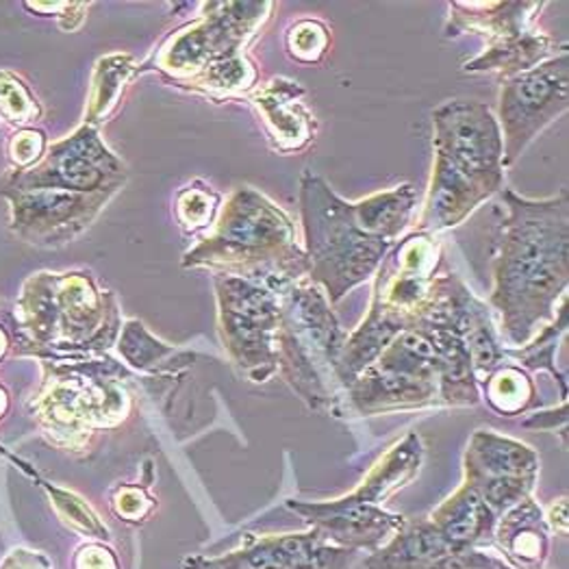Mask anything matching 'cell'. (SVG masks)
<instances>
[{
	"label": "cell",
	"mask_w": 569,
	"mask_h": 569,
	"mask_svg": "<svg viewBox=\"0 0 569 569\" xmlns=\"http://www.w3.org/2000/svg\"><path fill=\"white\" fill-rule=\"evenodd\" d=\"M509 218L500 227L489 302L509 346H526L555 320L569 277L568 190L530 200L505 190Z\"/></svg>",
	"instance_id": "cell-1"
},
{
	"label": "cell",
	"mask_w": 569,
	"mask_h": 569,
	"mask_svg": "<svg viewBox=\"0 0 569 569\" xmlns=\"http://www.w3.org/2000/svg\"><path fill=\"white\" fill-rule=\"evenodd\" d=\"M435 166L420 218L422 233L461 224L502 190V136L491 109L478 100H448L432 111Z\"/></svg>",
	"instance_id": "cell-2"
},
{
	"label": "cell",
	"mask_w": 569,
	"mask_h": 569,
	"mask_svg": "<svg viewBox=\"0 0 569 569\" xmlns=\"http://www.w3.org/2000/svg\"><path fill=\"white\" fill-rule=\"evenodd\" d=\"M186 266L220 268L229 277L266 284L277 293L309 277V261L296 243L293 222L252 188L231 196L213 236L188 252Z\"/></svg>",
	"instance_id": "cell-3"
},
{
	"label": "cell",
	"mask_w": 569,
	"mask_h": 569,
	"mask_svg": "<svg viewBox=\"0 0 569 569\" xmlns=\"http://www.w3.org/2000/svg\"><path fill=\"white\" fill-rule=\"evenodd\" d=\"M300 216L309 281L337 305L379 270L391 243L366 233L355 218L352 202L341 200L322 177L309 170L300 181Z\"/></svg>",
	"instance_id": "cell-4"
},
{
	"label": "cell",
	"mask_w": 569,
	"mask_h": 569,
	"mask_svg": "<svg viewBox=\"0 0 569 569\" xmlns=\"http://www.w3.org/2000/svg\"><path fill=\"white\" fill-rule=\"evenodd\" d=\"M346 341L325 291L307 279L281 291L277 332V366L291 389L311 407L325 409L335 400L337 361Z\"/></svg>",
	"instance_id": "cell-5"
},
{
	"label": "cell",
	"mask_w": 569,
	"mask_h": 569,
	"mask_svg": "<svg viewBox=\"0 0 569 569\" xmlns=\"http://www.w3.org/2000/svg\"><path fill=\"white\" fill-rule=\"evenodd\" d=\"M541 2H452L446 36L476 31L489 47L466 72H498L505 79L526 72L550 59L557 42L532 27Z\"/></svg>",
	"instance_id": "cell-6"
},
{
	"label": "cell",
	"mask_w": 569,
	"mask_h": 569,
	"mask_svg": "<svg viewBox=\"0 0 569 569\" xmlns=\"http://www.w3.org/2000/svg\"><path fill=\"white\" fill-rule=\"evenodd\" d=\"M346 391L363 416L437 405L441 402L437 352L425 332H400Z\"/></svg>",
	"instance_id": "cell-7"
},
{
	"label": "cell",
	"mask_w": 569,
	"mask_h": 569,
	"mask_svg": "<svg viewBox=\"0 0 569 569\" xmlns=\"http://www.w3.org/2000/svg\"><path fill=\"white\" fill-rule=\"evenodd\" d=\"M220 335L243 377L266 382L277 366L281 293L241 277H216Z\"/></svg>",
	"instance_id": "cell-8"
},
{
	"label": "cell",
	"mask_w": 569,
	"mask_h": 569,
	"mask_svg": "<svg viewBox=\"0 0 569 569\" xmlns=\"http://www.w3.org/2000/svg\"><path fill=\"white\" fill-rule=\"evenodd\" d=\"M569 54L548 61L505 79L500 90V136L502 166L511 168L532 140L568 111Z\"/></svg>",
	"instance_id": "cell-9"
},
{
	"label": "cell",
	"mask_w": 569,
	"mask_h": 569,
	"mask_svg": "<svg viewBox=\"0 0 569 569\" xmlns=\"http://www.w3.org/2000/svg\"><path fill=\"white\" fill-rule=\"evenodd\" d=\"M463 485L472 487L500 518L532 496L539 455L522 441L496 430H476L463 457Z\"/></svg>",
	"instance_id": "cell-10"
},
{
	"label": "cell",
	"mask_w": 569,
	"mask_h": 569,
	"mask_svg": "<svg viewBox=\"0 0 569 569\" xmlns=\"http://www.w3.org/2000/svg\"><path fill=\"white\" fill-rule=\"evenodd\" d=\"M359 552L329 543L316 528L281 535H246L233 552L204 559L190 557L200 569H352Z\"/></svg>",
	"instance_id": "cell-11"
},
{
	"label": "cell",
	"mask_w": 569,
	"mask_h": 569,
	"mask_svg": "<svg viewBox=\"0 0 569 569\" xmlns=\"http://www.w3.org/2000/svg\"><path fill=\"white\" fill-rule=\"evenodd\" d=\"M287 509L300 516L309 528H316L329 543L375 555L387 546L407 523L405 516L380 507L350 502L346 496L329 502L287 500Z\"/></svg>",
	"instance_id": "cell-12"
},
{
	"label": "cell",
	"mask_w": 569,
	"mask_h": 569,
	"mask_svg": "<svg viewBox=\"0 0 569 569\" xmlns=\"http://www.w3.org/2000/svg\"><path fill=\"white\" fill-rule=\"evenodd\" d=\"M122 177V163L100 142L94 129L86 127L50 150L47 163L36 172V186L44 190L100 193L116 190Z\"/></svg>",
	"instance_id": "cell-13"
},
{
	"label": "cell",
	"mask_w": 569,
	"mask_h": 569,
	"mask_svg": "<svg viewBox=\"0 0 569 569\" xmlns=\"http://www.w3.org/2000/svg\"><path fill=\"white\" fill-rule=\"evenodd\" d=\"M550 537L543 509L532 498L502 513L493 532L500 559L513 569H543L550 557Z\"/></svg>",
	"instance_id": "cell-14"
},
{
	"label": "cell",
	"mask_w": 569,
	"mask_h": 569,
	"mask_svg": "<svg viewBox=\"0 0 569 569\" xmlns=\"http://www.w3.org/2000/svg\"><path fill=\"white\" fill-rule=\"evenodd\" d=\"M302 96L305 90L287 79H274L254 96L272 140L283 152L300 150L316 133V118L305 107Z\"/></svg>",
	"instance_id": "cell-15"
},
{
	"label": "cell",
	"mask_w": 569,
	"mask_h": 569,
	"mask_svg": "<svg viewBox=\"0 0 569 569\" xmlns=\"http://www.w3.org/2000/svg\"><path fill=\"white\" fill-rule=\"evenodd\" d=\"M428 522L455 548H485L493 541L498 516L472 487L461 485L428 516Z\"/></svg>",
	"instance_id": "cell-16"
},
{
	"label": "cell",
	"mask_w": 569,
	"mask_h": 569,
	"mask_svg": "<svg viewBox=\"0 0 569 569\" xmlns=\"http://www.w3.org/2000/svg\"><path fill=\"white\" fill-rule=\"evenodd\" d=\"M463 548L450 546L435 526L425 520L405 523V528L366 561V569H425L437 559Z\"/></svg>",
	"instance_id": "cell-17"
},
{
	"label": "cell",
	"mask_w": 569,
	"mask_h": 569,
	"mask_svg": "<svg viewBox=\"0 0 569 569\" xmlns=\"http://www.w3.org/2000/svg\"><path fill=\"white\" fill-rule=\"evenodd\" d=\"M418 204V191L413 186H398L393 190L380 191L366 200L352 202L357 222L372 238L391 243L411 222Z\"/></svg>",
	"instance_id": "cell-18"
},
{
	"label": "cell",
	"mask_w": 569,
	"mask_h": 569,
	"mask_svg": "<svg viewBox=\"0 0 569 569\" xmlns=\"http://www.w3.org/2000/svg\"><path fill=\"white\" fill-rule=\"evenodd\" d=\"M482 385V396L500 416H520L535 407L537 387L518 366H498Z\"/></svg>",
	"instance_id": "cell-19"
},
{
	"label": "cell",
	"mask_w": 569,
	"mask_h": 569,
	"mask_svg": "<svg viewBox=\"0 0 569 569\" xmlns=\"http://www.w3.org/2000/svg\"><path fill=\"white\" fill-rule=\"evenodd\" d=\"M568 329V296L561 300L559 313H555V320L550 327H543L537 332L522 350H509L505 355H511L513 359H518L523 368L530 370H548L552 377H557L561 382V400L568 398V382L566 377L559 375L557 366H555V352H557V343L559 337Z\"/></svg>",
	"instance_id": "cell-20"
},
{
	"label": "cell",
	"mask_w": 569,
	"mask_h": 569,
	"mask_svg": "<svg viewBox=\"0 0 569 569\" xmlns=\"http://www.w3.org/2000/svg\"><path fill=\"white\" fill-rule=\"evenodd\" d=\"M331 44L329 29L320 20H300L287 31V50L305 63L320 61Z\"/></svg>",
	"instance_id": "cell-21"
},
{
	"label": "cell",
	"mask_w": 569,
	"mask_h": 569,
	"mask_svg": "<svg viewBox=\"0 0 569 569\" xmlns=\"http://www.w3.org/2000/svg\"><path fill=\"white\" fill-rule=\"evenodd\" d=\"M120 352L136 368H146L159 361L163 355H168L170 348L166 343H159L154 337H150L140 322H129L120 339Z\"/></svg>",
	"instance_id": "cell-22"
},
{
	"label": "cell",
	"mask_w": 569,
	"mask_h": 569,
	"mask_svg": "<svg viewBox=\"0 0 569 569\" xmlns=\"http://www.w3.org/2000/svg\"><path fill=\"white\" fill-rule=\"evenodd\" d=\"M131 59L129 57H109V59H102L98 63V81L100 86H96V98L94 104H92V111L96 116H102L109 104H113L116 96H118V86L116 83H124L127 79V72L131 70Z\"/></svg>",
	"instance_id": "cell-23"
},
{
	"label": "cell",
	"mask_w": 569,
	"mask_h": 569,
	"mask_svg": "<svg viewBox=\"0 0 569 569\" xmlns=\"http://www.w3.org/2000/svg\"><path fill=\"white\" fill-rule=\"evenodd\" d=\"M216 196L211 191L190 190L183 191L179 198V216L186 227L200 229L211 222Z\"/></svg>",
	"instance_id": "cell-24"
},
{
	"label": "cell",
	"mask_w": 569,
	"mask_h": 569,
	"mask_svg": "<svg viewBox=\"0 0 569 569\" xmlns=\"http://www.w3.org/2000/svg\"><path fill=\"white\" fill-rule=\"evenodd\" d=\"M57 496V505L61 509H66V516L70 518L68 522H72V526H77L79 530L98 537V539H107V528L102 523L98 522L92 509L88 505H83V500L74 498L72 493H61V491H54Z\"/></svg>",
	"instance_id": "cell-25"
},
{
	"label": "cell",
	"mask_w": 569,
	"mask_h": 569,
	"mask_svg": "<svg viewBox=\"0 0 569 569\" xmlns=\"http://www.w3.org/2000/svg\"><path fill=\"white\" fill-rule=\"evenodd\" d=\"M79 569H118V563L102 546H88L79 552Z\"/></svg>",
	"instance_id": "cell-26"
},
{
	"label": "cell",
	"mask_w": 569,
	"mask_h": 569,
	"mask_svg": "<svg viewBox=\"0 0 569 569\" xmlns=\"http://www.w3.org/2000/svg\"><path fill=\"white\" fill-rule=\"evenodd\" d=\"M546 522L552 535H568V498H561V500H555L546 511Z\"/></svg>",
	"instance_id": "cell-27"
},
{
	"label": "cell",
	"mask_w": 569,
	"mask_h": 569,
	"mask_svg": "<svg viewBox=\"0 0 569 569\" xmlns=\"http://www.w3.org/2000/svg\"><path fill=\"white\" fill-rule=\"evenodd\" d=\"M568 422V400L561 402L559 411L552 409V411H546V413H537L528 420H523V427L532 428H557L559 425H566Z\"/></svg>",
	"instance_id": "cell-28"
},
{
	"label": "cell",
	"mask_w": 569,
	"mask_h": 569,
	"mask_svg": "<svg viewBox=\"0 0 569 569\" xmlns=\"http://www.w3.org/2000/svg\"><path fill=\"white\" fill-rule=\"evenodd\" d=\"M2 569H50L47 559L42 555L33 552H13Z\"/></svg>",
	"instance_id": "cell-29"
},
{
	"label": "cell",
	"mask_w": 569,
	"mask_h": 569,
	"mask_svg": "<svg viewBox=\"0 0 569 569\" xmlns=\"http://www.w3.org/2000/svg\"><path fill=\"white\" fill-rule=\"evenodd\" d=\"M183 566H186V569H200L198 568V566H193V563H190V561H186Z\"/></svg>",
	"instance_id": "cell-30"
}]
</instances>
